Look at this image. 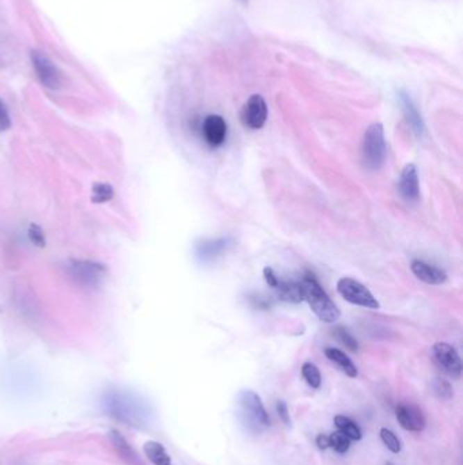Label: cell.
Returning a JSON list of instances; mask_svg holds the SVG:
<instances>
[{
	"mask_svg": "<svg viewBox=\"0 0 463 465\" xmlns=\"http://www.w3.org/2000/svg\"><path fill=\"white\" fill-rule=\"evenodd\" d=\"M276 409H277V413H279V416H280V419L284 422V425H290L291 423V418H290V412H289V407H287V404H286V402H283V400H279L277 402V404H276Z\"/></svg>",
	"mask_w": 463,
	"mask_h": 465,
	"instance_id": "obj_29",
	"label": "cell"
},
{
	"mask_svg": "<svg viewBox=\"0 0 463 465\" xmlns=\"http://www.w3.org/2000/svg\"><path fill=\"white\" fill-rule=\"evenodd\" d=\"M303 299L307 301L314 315L323 322H334L340 319V310L336 304L329 298V295L320 287L314 275L307 274L299 283Z\"/></svg>",
	"mask_w": 463,
	"mask_h": 465,
	"instance_id": "obj_2",
	"label": "cell"
},
{
	"mask_svg": "<svg viewBox=\"0 0 463 465\" xmlns=\"http://www.w3.org/2000/svg\"><path fill=\"white\" fill-rule=\"evenodd\" d=\"M29 238L30 241L38 246H44L45 245V234L42 232V229L37 225H30L29 228Z\"/></svg>",
	"mask_w": 463,
	"mask_h": 465,
	"instance_id": "obj_27",
	"label": "cell"
},
{
	"mask_svg": "<svg viewBox=\"0 0 463 465\" xmlns=\"http://www.w3.org/2000/svg\"><path fill=\"white\" fill-rule=\"evenodd\" d=\"M436 365L450 377L461 378L462 375V361L458 351L451 345L439 342L432 349Z\"/></svg>",
	"mask_w": 463,
	"mask_h": 465,
	"instance_id": "obj_8",
	"label": "cell"
},
{
	"mask_svg": "<svg viewBox=\"0 0 463 465\" xmlns=\"http://www.w3.org/2000/svg\"><path fill=\"white\" fill-rule=\"evenodd\" d=\"M400 194L405 202L414 203L420 198V184H419V175L416 166L413 164L406 165L401 172L400 177V185H398Z\"/></svg>",
	"mask_w": 463,
	"mask_h": 465,
	"instance_id": "obj_13",
	"label": "cell"
},
{
	"mask_svg": "<svg viewBox=\"0 0 463 465\" xmlns=\"http://www.w3.org/2000/svg\"><path fill=\"white\" fill-rule=\"evenodd\" d=\"M227 246H229V241L226 238L205 241V242L199 245L197 253L204 260H209V259H213V258L219 256L220 253H223V251H226Z\"/></svg>",
	"mask_w": 463,
	"mask_h": 465,
	"instance_id": "obj_19",
	"label": "cell"
},
{
	"mask_svg": "<svg viewBox=\"0 0 463 465\" xmlns=\"http://www.w3.org/2000/svg\"><path fill=\"white\" fill-rule=\"evenodd\" d=\"M115 196V189L112 185L105 184V182H98L92 187L91 192V200L94 203H106L112 200Z\"/></svg>",
	"mask_w": 463,
	"mask_h": 465,
	"instance_id": "obj_21",
	"label": "cell"
},
{
	"mask_svg": "<svg viewBox=\"0 0 463 465\" xmlns=\"http://www.w3.org/2000/svg\"><path fill=\"white\" fill-rule=\"evenodd\" d=\"M263 279L265 282L275 290H277L279 295L290 302H300L303 299V294H302V289L299 283L295 282H287V281H282L270 267L263 268Z\"/></svg>",
	"mask_w": 463,
	"mask_h": 465,
	"instance_id": "obj_11",
	"label": "cell"
},
{
	"mask_svg": "<svg viewBox=\"0 0 463 465\" xmlns=\"http://www.w3.org/2000/svg\"><path fill=\"white\" fill-rule=\"evenodd\" d=\"M339 294L352 305L367 308V309H379L380 305L373 292L368 290L360 282L352 278H343L337 283Z\"/></svg>",
	"mask_w": 463,
	"mask_h": 465,
	"instance_id": "obj_6",
	"label": "cell"
},
{
	"mask_svg": "<svg viewBox=\"0 0 463 465\" xmlns=\"http://www.w3.org/2000/svg\"><path fill=\"white\" fill-rule=\"evenodd\" d=\"M325 355L329 361L334 362L347 375L348 377H357V369L346 352L339 349H326Z\"/></svg>",
	"mask_w": 463,
	"mask_h": 465,
	"instance_id": "obj_17",
	"label": "cell"
},
{
	"mask_svg": "<svg viewBox=\"0 0 463 465\" xmlns=\"http://www.w3.org/2000/svg\"><path fill=\"white\" fill-rule=\"evenodd\" d=\"M30 58L41 85L49 90L60 88L63 84V78L55 63L41 51H31Z\"/></svg>",
	"mask_w": 463,
	"mask_h": 465,
	"instance_id": "obj_7",
	"label": "cell"
},
{
	"mask_svg": "<svg viewBox=\"0 0 463 465\" xmlns=\"http://www.w3.org/2000/svg\"><path fill=\"white\" fill-rule=\"evenodd\" d=\"M70 278L82 287H98L106 278L108 269L104 264L92 260H71L67 265Z\"/></svg>",
	"mask_w": 463,
	"mask_h": 465,
	"instance_id": "obj_5",
	"label": "cell"
},
{
	"mask_svg": "<svg viewBox=\"0 0 463 465\" xmlns=\"http://www.w3.org/2000/svg\"><path fill=\"white\" fill-rule=\"evenodd\" d=\"M334 423H336L339 432H341L343 434H346L349 439H355V441L362 439L363 434H362L360 427L353 420H350L348 416L337 415L334 418Z\"/></svg>",
	"mask_w": 463,
	"mask_h": 465,
	"instance_id": "obj_20",
	"label": "cell"
},
{
	"mask_svg": "<svg viewBox=\"0 0 463 465\" xmlns=\"http://www.w3.org/2000/svg\"><path fill=\"white\" fill-rule=\"evenodd\" d=\"M11 127V118L4 102L0 100V132L7 131Z\"/></svg>",
	"mask_w": 463,
	"mask_h": 465,
	"instance_id": "obj_28",
	"label": "cell"
},
{
	"mask_svg": "<svg viewBox=\"0 0 463 465\" xmlns=\"http://www.w3.org/2000/svg\"><path fill=\"white\" fill-rule=\"evenodd\" d=\"M400 101H401V107H403L406 121L410 125L412 131L414 132V135L417 138L423 136L425 134V124H424V120L420 115V112L417 111L416 105L413 104L412 98L403 91V93H400Z\"/></svg>",
	"mask_w": 463,
	"mask_h": 465,
	"instance_id": "obj_15",
	"label": "cell"
},
{
	"mask_svg": "<svg viewBox=\"0 0 463 465\" xmlns=\"http://www.w3.org/2000/svg\"><path fill=\"white\" fill-rule=\"evenodd\" d=\"M302 376L306 379V382L314 388V389H318L320 386V382H322V377H320V373H319V369L311 362H306L303 366H302Z\"/></svg>",
	"mask_w": 463,
	"mask_h": 465,
	"instance_id": "obj_22",
	"label": "cell"
},
{
	"mask_svg": "<svg viewBox=\"0 0 463 465\" xmlns=\"http://www.w3.org/2000/svg\"><path fill=\"white\" fill-rule=\"evenodd\" d=\"M380 438L382 442L386 445V448L393 452V453H400L401 452V442L398 436H396L390 429H380Z\"/></svg>",
	"mask_w": 463,
	"mask_h": 465,
	"instance_id": "obj_25",
	"label": "cell"
},
{
	"mask_svg": "<svg viewBox=\"0 0 463 465\" xmlns=\"http://www.w3.org/2000/svg\"><path fill=\"white\" fill-rule=\"evenodd\" d=\"M386 158L384 131L380 123L371 124L364 132L362 142L363 165L370 171H377Z\"/></svg>",
	"mask_w": 463,
	"mask_h": 465,
	"instance_id": "obj_4",
	"label": "cell"
},
{
	"mask_svg": "<svg viewBox=\"0 0 463 465\" xmlns=\"http://www.w3.org/2000/svg\"><path fill=\"white\" fill-rule=\"evenodd\" d=\"M334 338H336L341 345H344L348 349H350V351H353V352L359 349V343H357V340L348 332L346 328H343V326H337V328L334 329Z\"/></svg>",
	"mask_w": 463,
	"mask_h": 465,
	"instance_id": "obj_26",
	"label": "cell"
},
{
	"mask_svg": "<svg viewBox=\"0 0 463 465\" xmlns=\"http://www.w3.org/2000/svg\"><path fill=\"white\" fill-rule=\"evenodd\" d=\"M410 269L417 279L427 285H441L447 281V274L443 269L428 262L413 260L410 264Z\"/></svg>",
	"mask_w": 463,
	"mask_h": 465,
	"instance_id": "obj_14",
	"label": "cell"
},
{
	"mask_svg": "<svg viewBox=\"0 0 463 465\" xmlns=\"http://www.w3.org/2000/svg\"><path fill=\"white\" fill-rule=\"evenodd\" d=\"M203 135L205 142L211 147H220L227 138L226 120L219 115H209L203 123Z\"/></svg>",
	"mask_w": 463,
	"mask_h": 465,
	"instance_id": "obj_12",
	"label": "cell"
},
{
	"mask_svg": "<svg viewBox=\"0 0 463 465\" xmlns=\"http://www.w3.org/2000/svg\"><path fill=\"white\" fill-rule=\"evenodd\" d=\"M147 459L154 465H172V459L165 446L156 441H148L145 443Z\"/></svg>",
	"mask_w": 463,
	"mask_h": 465,
	"instance_id": "obj_18",
	"label": "cell"
},
{
	"mask_svg": "<svg viewBox=\"0 0 463 465\" xmlns=\"http://www.w3.org/2000/svg\"><path fill=\"white\" fill-rule=\"evenodd\" d=\"M317 445H318L319 449L320 450H326L329 446V436H325V434H319L317 436Z\"/></svg>",
	"mask_w": 463,
	"mask_h": 465,
	"instance_id": "obj_30",
	"label": "cell"
},
{
	"mask_svg": "<svg viewBox=\"0 0 463 465\" xmlns=\"http://www.w3.org/2000/svg\"><path fill=\"white\" fill-rule=\"evenodd\" d=\"M268 118V107L260 94L252 95L241 109V121L250 129H260Z\"/></svg>",
	"mask_w": 463,
	"mask_h": 465,
	"instance_id": "obj_9",
	"label": "cell"
},
{
	"mask_svg": "<svg viewBox=\"0 0 463 465\" xmlns=\"http://www.w3.org/2000/svg\"><path fill=\"white\" fill-rule=\"evenodd\" d=\"M384 465H394V464H393V463H391V462H387V463H386V464H384Z\"/></svg>",
	"mask_w": 463,
	"mask_h": 465,
	"instance_id": "obj_31",
	"label": "cell"
},
{
	"mask_svg": "<svg viewBox=\"0 0 463 465\" xmlns=\"http://www.w3.org/2000/svg\"><path fill=\"white\" fill-rule=\"evenodd\" d=\"M102 408L105 413L122 425L142 427L148 419V408L145 402L128 391L111 388L102 395Z\"/></svg>",
	"mask_w": 463,
	"mask_h": 465,
	"instance_id": "obj_1",
	"label": "cell"
},
{
	"mask_svg": "<svg viewBox=\"0 0 463 465\" xmlns=\"http://www.w3.org/2000/svg\"><path fill=\"white\" fill-rule=\"evenodd\" d=\"M111 442L116 450L120 459H122L127 464L129 465H145L140 460L139 455L135 452V449L129 445V442L125 439V436H121L117 430H112L109 433Z\"/></svg>",
	"mask_w": 463,
	"mask_h": 465,
	"instance_id": "obj_16",
	"label": "cell"
},
{
	"mask_svg": "<svg viewBox=\"0 0 463 465\" xmlns=\"http://www.w3.org/2000/svg\"><path fill=\"white\" fill-rule=\"evenodd\" d=\"M329 446L333 448L337 453L344 455L350 448V439L341 432H336L329 436Z\"/></svg>",
	"mask_w": 463,
	"mask_h": 465,
	"instance_id": "obj_23",
	"label": "cell"
},
{
	"mask_svg": "<svg viewBox=\"0 0 463 465\" xmlns=\"http://www.w3.org/2000/svg\"><path fill=\"white\" fill-rule=\"evenodd\" d=\"M396 416L403 429L412 433H421L427 426V418L423 409L414 404L403 403L396 408Z\"/></svg>",
	"mask_w": 463,
	"mask_h": 465,
	"instance_id": "obj_10",
	"label": "cell"
},
{
	"mask_svg": "<svg viewBox=\"0 0 463 465\" xmlns=\"http://www.w3.org/2000/svg\"><path fill=\"white\" fill-rule=\"evenodd\" d=\"M238 406L242 422L247 430L262 433L270 426V419L262 404L260 396L250 389H245L238 396Z\"/></svg>",
	"mask_w": 463,
	"mask_h": 465,
	"instance_id": "obj_3",
	"label": "cell"
},
{
	"mask_svg": "<svg viewBox=\"0 0 463 465\" xmlns=\"http://www.w3.org/2000/svg\"><path fill=\"white\" fill-rule=\"evenodd\" d=\"M432 388H434V396L439 400L447 402V400H450L454 396V392H453V388H451L450 382H447L443 378H436L434 381Z\"/></svg>",
	"mask_w": 463,
	"mask_h": 465,
	"instance_id": "obj_24",
	"label": "cell"
}]
</instances>
